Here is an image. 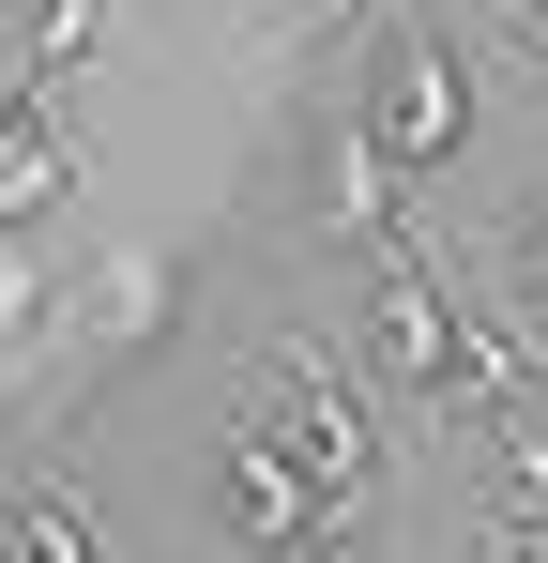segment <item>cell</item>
<instances>
[{
  "mask_svg": "<svg viewBox=\"0 0 548 563\" xmlns=\"http://www.w3.org/2000/svg\"><path fill=\"white\" fill-rule=\"evenodd\" d=\"M46 305H62V260H46V229H0V366H31Z\"/></svg>",
  "mask_w": 548,
  "mask_h": 563,
  "instance_id": "9c48e42d",
  "label": "cell"
},
{
  "mask_svg": "<svg viewBox=\"0 0 548 563\" xmlns=\"http://www.w3.org/2000/svg\"><path fill=\"white\" fill-rule=\"evenodd\" d=\"M213 518H229V549H244V563H305V549H336V533H351V503L305 472V442H289V411H274V396H244V411H229V442H213Z\"/></svg>",
  "mask_w": 548,
  "mask_h": 563,
  "instance_id": "277c9868",
  "label": "cell"
},
{
  "mask_svg": "<svg viewBox=\"0 0 548 563\" xmlns=\"http://www.w3.org/2000/svg\"><path fill=\"white\" fill-rule=\"evenodd\" d=\"M168 335H183V260H168V244H107V260H77L62 305H46V335H31V396H15V427H31V442L91 427Z\"/></svg>",
  "mask_w": 548,
  "mask_h": 563,
  "instance_id": "6da1fadb",
  "label": "cell"
},
{
  "mask_svg": "<svg viewBox=\"0 0 548 563\" xmlns=\"http://www.w3.org/2000/svg\"><path fill=\"white\" fill-rule=\"evenodd\" d=\"M351 107H365V137H381L412 184L457 168V153H472V31H457V15H381Z\"/></svg>",
  "mask_w": 548,
  "mask_h": 563,
  "instance_id": "3957f363",
  "label": "cell"
},
{
  "mask_svg": "<svg viewBox=\"0 0 548 563\" xmlns=\"http://www.w3.org/2000/svg\"><path fill=\"white\" fill-rule=\"evenodd\" d=\"M305 563H365V549H351V533H336V549H305Z\"/></svg>",
  "mask_w": 548,
  "mask_h": 563,
  "instance_id": "4fadbf2b",
  "label": "cell"
},
{
  "mask_svg": "<svg viewBox=\"0 0 548 563\" xmlns=\"http://www.w3.org/2000/svg\"><path fill=\"white\" fill-rule=\"evenodd\" d=\"M77 198V122L62 92H0V229H46Z\"/></svg>",
  "mask_w": 548,
  "mask_h": 563,
  "instance_id": "5b68a950",
  "label": "cell"
},
{
  "mask_svg": "<svg viewBox=\"0 0 548 563\" xmlns=\"http://www.w3.org/2000/svg\"><path fill=\"white\" fill-rule=\"evenodd\" d=\"M0 563H107V533L77 518L62 472H15V503H0Z\"/></svg>",
  "mask_w": 548,
  "mask_h": 563,
  "instance_id": "52a82bcc",
  "label": "cell"
},
{
  "mask_svg": "<svg viewBox=\"0 0 548 563\" xmlns=\"http://www.w3.org/2000/svg\"><path fill=\"white\" fill-rule=\"evenodd\" d=\"M472 442H487V503L548 533V427H534V396H503V411H472Z\"/></svg>",
  "mask_w": 548,
  "mask_h": 563,
  "instance_id": "ba28073f",
  "label": "cell"
},
{
  "mask_svg": "<svg viewBox=\"0 0 548 563\" xmlns=\"http://www.w3.org/2000/svg\"><path fill=\"white\" fill-rule=\"evenodd\" d=\"M260 396L289 411L305 472H320V487H336V503L365 518V503H381V472H396V442H381V396H365V366L336 351V335H320V320H305V305H289V320L260 335Z\"/></svg>",
  "mask_w": 548,
  "mask_h": 563,
  "instance_id": "7a4b0ae2",
  "label": "cell"
},
{
  "mask_svg": "<svg viewBox=\"0 0 548 563\" xmlns=\"http://www.w3.org/2000/svg\"><path fill=\"white\" fill-rule=\"evenodd\" d=\"M487 31H503V62H534V77H548V0H487Z\"/></svg>",
  "mask_w": 548,
  "mask_h": 563,
  "instance_id": "8fae6325",
  "label": "cell"
},
{
  "mask_svg": "<svg viewBox=\"0 0 548 563\" xmlns=\"http://www.w3.org/2000/svg\"><path fill=\"white\" fill-rule=\"evenodd\" d=\"M503 260H518V320H548V184L503 213Z\"/></svg>",
  "mask_w": 548,
  "mask_h": 563,
  "instance_id": "30bf717a",
  "label": "cell"
},
{
  "mask_svg": "<svg viewBox=\"0 0 548 563\" xmlns=\"http://www.w3.org/2000/svg\"><path fill=\"white\" fill-rule=\"evenodd\" d=\"M472 563H548V533H534V518H503V503H487V518H472Z\"/></svg>",
  "mask_w": 548,
  "mask_h": 563,
  "instance_id": "7c38bea8",
  "label": "cell"
},
{
  "mask_svg": "<svg viewBox=\"0 0 548 563\" xmlns=\"http://www.w3.org/2000/svg\"><path fill=\"white\" fill-rule=\"evenodd\" d=\"M91 46H122V0H0V92H62Z\"/></svg>",
  "mask_w": 548,
  "mask_h": 563,
  "instance_id": "8992f818",
  "label": "cell"
}]
</instances>
